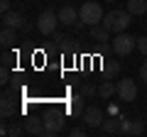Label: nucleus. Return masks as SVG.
Masks as SVG:
<instances>
[{
    "label": "nucleus",
    "mask_w": 147,
    "mask_h": 137,
    "mask_svg": "<svg viewBox=\"0 0 147 137\" xmlns=\"http://www.w3.org/2000/svg\"><path fill=\"white\" fill-rule=\"evenodd\" d=\"M108 115H120V108H118V103H110V105H108Z\"/></svg>",
    "instance_id": "nucleus-29"
},
{
    "label": "nucleus",
    "mask_w": 147,
    "mask_h": 137,
    "mask_svg": "<svg viewBox=\"0 0 147 137\" xmlns=\"http://www.w3.org/2000/svg\"><path fill=\"white\" fill-rule=\"evenodd\" d=\"M12 10V0H0V12L5 15V12Z\"/></svg>",
    "instance_id": "nucleus-27"
},
{
    "label": "nucleus",
    "mask_w": 147,
    "mask_h": 137,
    "mask_svg": "<svg viewBox=\"0 0 147 137\" xmlns=\"http://www.w3.org/2000/svg\"><path fill=\"white\" fill-rule=\"evenodd\" d=\"M17 30H12V27H3V32H0V44L5 49H10L12 44L17 42V34H15Z\"/></svg>",
    "instance_id": "nucleus-17"
},
{
    "label": "nucleus",
    "mask_w": 147,
    "mask_h": 137,
    "mask_svg": "<svg viewBox=\"0 0 147 137\" xmlns=\"http://www.w3.org/2000/svg\"><path fill=\"white\" fill-rule=\"evenodd\" d=\"M17 113V100H15V91H5L3 100H0V115L3 118H12Z\"/></svg>",
    "instance_id": "nucleus-8"
},
{
    "label": "nucleus",
    "mask_w": 147,
    "mask_h": 137,
    "mask_svg": "<svg viewBox=\"0 0 147 137\" xmlns=\"http://www.w3.org/2000/svg\"><path fill=\"white\" fill-rule=\"evenodd\" d=\"M84 95H74L71 98V103H69V115H74V118H84V113H86V103H84Z\"/></svg>",
    "instance_id": "nucleus-15"
},
{
    "label": "nucleus",
    "mask_w": 147,
    "mask_h": 137,
    "mask_svg": "<svg viewBox=\"0 0 147 137\" xmlns=\"http://www.w3.org/2000/svg\"><path fill=\"white\" fill-rule=\"evenodd\" d=\"M22 125H25L27 135H47L44 120H39V118H27V120H22Z\"/></svg>",
    "instance_id": "nucleus-13"
},
{
    "label": "nucleus",
    "mask_w": 147,
    "mask_h": 137,
    "mask_svg": "<svg viewBox=\"0 0 147 137\" xmlns=\"http://www.w3.org/2000/svg\"><path fill=\"white\" fill-rule=\"evenodd\" d=\"M22 132H25V125H20V122H15V125H7V135H10V137H20Z\"/></svg>",
    "instance_id": "nucleus-21"
},
{
    "label": "nucleus",
    "mask_w": 147,
    "mask_h": 137,
    "mask_svg": "<svg viewBox=\"0 0 147 137\" xmlns=\"http://www.w3.org/2000/svg\"><path fill=\"white\" fill-rule=\"evenodd\" d=\"M25 25H27V20H25V15H22V12L10 10V12H5V15H3V27H12V30H25Z\"/></svg>",
    "instance_id": "nucleus-10"
},
{
    "label": "nucleus",
    "mask_w": 147,
    "mask_h": 137,
    "mask_svg": "<svg viewBox=\"0 0 147 137\" xmlns=\"http://www.w3.org/2000/svg\"><path fill=\"white\" fill-rule=\"evenodd\" d=\"M127 12L130 15H145L147 12V0H127Z\"/></svg>",
    "instance_id": "nucleus-18"
},
{
    "label": "nucleus",
    "mask_w": 147,
    "mask_h": 137,
    "mask_svg": "<svg viewBox=\"0 0 147 137\" xmlns=\"http://www.w3.org/2000/svg\"><path fill=\"white\" fill-rule=\"evenodd\" d=\"M120 115H110L108 120H103V125L98 127L100 135H120Z\"/></svg>",
    "instance_id": "nucleus-12"
},
{
    "label": "nucleus",
    "mask_w": 147,
    "mask_h": 137,
    "mask_svg": "<svg viewBox=\"0 0 147 137\" xmlns=\"http://www.w3.org/2000/svg\"><path fill=\"white\" fill-rule=\"evenodd\" d=\"M118 98L125 103H132L137 98V83L132 79H120L118 81Z\"/></svg>",
    "instance_id": "nucleus-6"
},
{
    "label": "nucleus",
    "mask_w": 147,
    "mask_h": 137,
    "mask_svg": "<svg viewBox=\"0 0 147 137\" xmlns=\"http://www.w3.org/2000/svg\"><path fill=\"white\" fill-rule=\"evenodd\" d=\"M44 120V127H47V137H52V135H59V132L64 130V113H59V110H52V113H47V115L42 118Z\"/></svg>",
    "instance_id": "nucleus-5"
},
{
    "label": "nucleus",
    "mask_w": 147,
    "mask_h": 137,
    "mask_svg": "<svg viewBox=\"0 0 147 137\" xmlns=\"http://www.w3.org/2000/svg\"><path fill=\"white\" fill-rule=\"evenodd\" d=\"M3 66H7V68L15 66V54H10L7 49H5V54H3Z\"/></svg>",
    "instance_id": "nucleus-22"
},
{
    "label": "nucleus",
    "mask_w": 147,
    "mask_h": 137,
    "mask_svg": "<svg viewBox=\"0 0 147 137\" xmlns=\"http://www.w3.org/2000/svg\"><path fill=\"white\" fill-rule=\"evenodd\" d=\"M88 132H91V130L84 125V127H71V132H69V135H71V137H86Z\"/></svg>",
    "instance_id": "nucleus-23"
},
{
    "label": "nucleus",
    "mask_w": 147,
    "mask_h": 137,
    "mask_svg": "<svg viewBox=\"0 0 147 137\" xmlns=\"http://www.w3.org/2000/svg\"><path fill=\"white\" fill-rule=\"evenodd\" d=\"M110 34H113V32H110L108 27L103 25V22H100V25H93V27H91V39H93L96 44H108Z\"/></svg>",
    "instance_id": "nucleus-14"
},
{
    "label": "nucleus",
    "mask_w": 147,
    "mask_h": 137,
    "mask_svg": "<svg viewBox=\"0 0 147 137\" xmlns=\"http://www.w3.org/2000/svg\"><path fill=\"white\" fill-rule=\"evenodd\" d=\"M120 135H145V122L140 120H127L125 115L120 113Z\"/></svg>",
    "instance_id": "nucleus-9"
},
{
    "label": "nucleus",
    "mask_w": 147,
    "mask_h": 137,
    "mask_svg": "<svg viewBox=\"0 0 147 137\" xmlns=\"http://www.w3.org/2000/svg\"><path fill=\"white\" fill-rule=\"evenodd\" d=\"M130 22H132V15L127 10H110V12H105V15H103V25L108 27L113 34L125 32Z\"/></svg>",
    "instance_id": "nucleus-1"
},
{
    "label": "nucleus",
    "mask_w": 147,
    "mask_h": 137,
    "mask_svg": "<svg viewBox=\"0 0 147 137\" xmlns=\"http://www.w3.org/2000/svg\"><path fill=\"white\" fill-rule=\"evenodd\" d=\"M103 7H100V3H96V0H88V3H84V5L79 7V20L84 22L86 27H93V25H100L103 22Z\"/></svg>",
    "instance_id": "nucleus-2"
},
{
    "label": "nucleus",
    "mask_w": 147,
    "mask_h": 137,
    "mask_svg": "<svg viewBox=\"0 0 147 137\" xmlns=\"http://www.w3.org/2000/svg\"><path fill=\"white\" fill-rule=\"evenodd\" d=\"M79 93L84 98H93V95H98V86H93L91 81H79Z\"/></svg>",
    "instance_id": "nucleus-19"
},
{
    "label": "nucleus",
    "mask_w": 147,
    "mask_h": 137,
    "mask_svg": "<svg viewBox=\"0 0 147 137\" xmlns=\"http://www.w3.org/2000/svg\"><path fill=\"white\" fill-rule=\"evenodd\" d=\"M57 25H61V22H59V12H54V10H44L42 15L37 17V30L44 37H52L57 32Z\"/></svg>",
    "instance_id": "nucleus-4"
},
{
    "label": "nucleus",
    "mask_w": 147,
    "mask_h": 137,
    "mask_svg": "<svg viewBox=\"0 0 147 137\" xmlns=\"http://www.w3.org/2000/svg\"><path fill=\"white\" fill-rule=\"evenodd\" d=\"M0 83H10V68L3 66V71H0Z\"/></svg>",
    "instance_id": "nucleus-26"
},
{
    "label": "nucleus",
    "mask_w": 147,
    "mask_h": 137,
    "mask_svg": "<svg viewBox=\"0 0 147 137\" xmlns=\"http://www.w3.org/2000/svg\"><path fill=\"white\" fill-rule=\"evenodd\" d=\"M103 120H105V113L100 110V108H86V113H84V125L88 127V130H98L100 125H103Z\"/></svg>",
    "instance_id": "nucleus-7"
},
{
    "label": "nucleus",
    "mask_w": 147,
    "mask_h": 137,
    "mask_svg": "<svg viewBox=\"0 0 147 137\" xmlns=\"http://www.w3.org/2000/svg\"><path fill=\"white\" fill-rule=\"evenodd\" d=\"M137 52L147 56V37H137Z\"/></svg>",
    "instance_id": "nucleus-24"
},
{
    "label": "nucleus",
    "mask_w": 147,
    "mask_h": 137,
    "mask_svg": "<svg viewBox=\"0 0 147 137\" xmlns=\"http://www.w3.org/2000/svg\"><path fill=\"white\" fill-rule=\"evenodd\" d=\"M103 74L108 76V79H115V76L120 74V61H105L103 64Z\"/></svg>",
    "instance_id": "nucleus-20"
},
{
    "label": "nucleus",
    "mask_w": 147,
    "mask_h": 137,
    "mask_svg": "<svg viewBox=\"0 0 147 137\" xmlns=\"http://www.w3.org/2000/svg\"><path fill=\"white\" fill-rule=\"evenodd\" d=\"M110 47H113V54L127 56V54H132V49H137V37H132L127 32H118V34H113Z\"/></svg>",
    "instance_id": "nucleus-3"
},
{
    "label": "nucleus",
    "mask_w": 147,
    "mask_h": 137,
    "mask_svg": "<svg viewBox=\"0 0 147 137\" xmlns=\"http://www.w3.org/2000/svg\"><path fill=\"white\" fill-rule=\"evenodd\" d=\"M103 3H115V0H103Z\"/></svg>",
    "instance_id": "nucleus-30"
},
{
    "label": "nucleus",
    "mask_w": 147,
    "mask_h": 137,
    "mask_svg": "<svg viewBox=\"0 0 147 137\" xmlns=\"http://www.w3.org/2000/svg\"><path fill=\"white\" fill-rule=\"evenodd\" d=\"M59 22H61L64 27H74L79 22V10L74 5H64L61 10H59Z\"/></svg>",
    "instance_id": "nucleus-11"
},
{
    "label": "nucleus",
    "mask_w": 147,
    "mask_h": 137,
    "mask_svg": "<svg viewBox=\"0 0 147 137\" xmlns=\"http://www.w3.org/2000/svg\"><path fill=\"white\" fill-rule=\"evenodd\" d=\"M52 37H54V44H57V47H61V44H64V42H66V39H69L66 34H61V32H54Z\"/></svg>",
    "instance_id": "nucleus-25"
},
{
    "label": "nucleus",
    "mask_w": 147,
    "mask_h": 137,
    "mask_svg": "<svg viewBox=\"0 0 147 137\" xmlns=\"http://www.w3.org/2000/svg\"><path fill=\"white\" fill-rule=\"evenodd\" d=\"M98 95H100L103 100H110L113 95H118V83H113L110 79H105L103 83L98 86Z\"/></svg>",
    "instance_id": "nucleus-16"
},
{
    "label": "nucleus",
    "mask_w": 147,
    "mask_h": 137,
    "mask_svg": "<svg viewBox=\"0 0 147 137\" xmlns=\"http://www.w3.org/2000/svg\"><path fill=\"white\" fill-rule=\"evenodd\" d=\"M140 79L147 83V61H142V64H140Z\"/></svg>",
    "instance_id": "nucleus-28"
}]
</instances>
